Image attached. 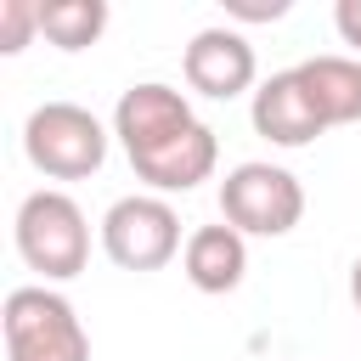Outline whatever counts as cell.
<instances>
[{
  "label": "cell",
  "mask_w": 361,
  "mask_h": 361,
  "mask_svg": "<svg viewBox=\"0 0 361 361\" xmlns=\"http://www.w3.org/2000/svg\"><path fill=\"white\" fill-rule=\"evenodd\" d=\"M180 73L209 102H231L243 90H259L254 85L259 79V56H254L248 34H237V28H197L186 56H180Z\"/></svg>",
  "instance_id": "8992f818"
},
{
  "label": "cell",
  "mask_w": 361,
  "mask_h": 361,
  "mask_svg": "<svg viewBox=\"0 0 361 361\" xmlns=\"http://www.w3.org/2000/svg\"><path fill=\"white\" fill-rule=\"evenodd\" d=\"M226 17L231 23H276V17H288V0H226Z\"/></svg>",
  "instance_id": "5bb4252c"
},
{
  "label": "cell",
  "mask_w": 361,
  "mask_h": 361,
  "mask_svg": "<svg viewBox=\"0 0 361 361\" xmlns=\"http://www.w3.org/2000/svg\"><path fill=\"white\" fill-rule=\"evenodd\" d=\"M11 237H17V254L28 271H39L45 282H73L85 265H90V226H85V209L56 192V186H39L17 203V220H11Z\"/></svg>",
  "instance_id": "6da1fadb"
},
{
  "label": "cell",
  "mask_w": 361,
  "mask_h": 361,
  "mask_svg": "<svg viewBox=\"0 0 361 361\" xmlns=\"http://www.w3.org/2000/svg\"><path fill=\"white\" fill-rule=\"evenodd\" d=\"M39 34V0H0V51L17 56Z\"/></svg>",
  "instance_id": "4fadbf2b"
},
{
  "label": "cell",
  "mask_w": 361,
  "mask_h": 361,
  "mask_svg": "<svg viewBox=\"0 0 361 361\" xmlns=\"http://www.w3.org/2000/svg\"><path fill=\"white\" fill-rule=\"evenodd\" d=\"M220 220L243 237H288L305 220V186L293 169L248 158L220 180Z\"/></svg>",
  "instance_id": "277c9868"
},
{
  "label": "cell",
  "mask_w": 361,
  "mask_h": 361,
  "mask_svg": "<svg viewBox=\"0 0 361 361\" xmlns=\"http://www.w3.org/2000/svg\"><path fill=\"white\" fill-rule=\"evenodd\" d=\"M333 28H338V39L355 45V56H361V0H338V6H333Z\"/></svg>",
  "instance_id": "9a60e30c"
},
{
  "label": "cell",
  "mask_w": 361,
  "mask_h": 361,
  "mask_svg": "<svg viewBox=\"0 0 361 361\" xmlns=\"http://www.w3.org/2000/svg\"><path fill=\"white\" fill-rule=\"evenodd\" d=\"M350 299H355V310H361V259L350 265Z\"/></svg>",
  "instance_id": "2e32d148"
},
{
  "label": "cell",
  "mask_w": 361,
  "mask_h": 361,
  "mask_svg": "<svg viewBox=\"0 0 361 361\" xmlns=\"http://www.w3.org/2000/svg\"><path fill=\"white\" fill-rule=\"evenodd\" d=\"M0 327H6V361H90V333L51 282L11 288L0 305Z\"/></svg>",
  "instance_id": "7a4b0ae2"
},
{
  "label": "cell",
  "mask_w": 361,
  "mask_h": 361,
  "mask_svg": "<svg viewBox=\"0 0 361 361\" xmlns=\"http://www.w3.org/2000/svg\"><path fill=\"white\" fill-rule=\"evenodd\" d=\"M180 248V214L158 192H130L102 214V254L118 271H164Z\"/></svg>",
  "instance_id": "5b68a950"
},
{
  "label": "cell",
  "mask_w": 361,
  "mask_h": 361,
  "mask_svg": "<svg viewBox=\"0 0 361 361\" xmlns=\"http://www.w3.org/2000/svg\"><path fill=\"white\" fill-rule=\"evenodd\" d=\"M107 124L79 102H39L23 124V152L45 180H90L107 164Z\"/></svg>",
  "instance_id": "3957f363"
},
{
  "label": "cell",
  "mask_w": 361,
  "mask_h": 361,
  "mask_svg": "<svg viewBox=\"0 0 361 361\" xmlns=\"http://www.w3.org/2000/svg\"><path fill=\"white\" fill-rule=\"evenodd\" d=\"M214 164H220V141H214V130L203 118L186 124L180 135H169V141H158V147H147V152L130 158L135 180H147L152 192H192V186H203L214 175Z\"/></svg>",
  "instance_id": "9c48e42d"
},
{
  "label": "cell",
  "mask_w": 361,
  "mask_h": 361,
  "mask_svg": "<svg viewBox=\"0 0 361 361\" xmlns=\"http://www.w3.org/2000/svg\"><path fill=\"white\" fill-rule=\"evenodd\" d=\"M299 79H305L310 102L322 107L327 130L361 124V56H310V62H299Z\"/></svg>",
  "instance_id": "8fae6325"
},
{
  "label": "cell",
  "mask_w": 361,
  "mask_h": 361,
  "mask_svg": "<svg viewBox=\"0 0 361 361\" xmlns=\"http://www.w3.org/2000/svg\"><path fill=\"white\" fill-rule=\"evenodd\" d=\"M180 271L197 293H231L248 276V237L237 226H197L180 248Z\"/></svg>",
  "instance_id": "30bf717a"
},
{
  "label": "cell",
  "mask_w": 361,
  "mask_h": 361,
  "mask_svg": "<svg viewBox=\"0 0 361 361\" xmlns=\"http://www.w3.org/2000/svg\"><path fill=\"white\" fill-rule=\"evenodd\" d=\"M39 34L56 51H85L107 34V0H51L39 6Z\"/></svg>",
  "instance_id": "7c38bea8"
},
{
  "label": "cell",
  "mask_w": 361,
  "mask_h": 361,
  "mask_svg": "<svg viewBox=\"0 0 361 361\" xmlns=\"http://www.w3.org/2000/svg\"><path fill=\"white\" fill-rule=\"evenodd\" d=\"M248 118H254V135H265L271 147H288V152H293V147H310V141L327 130V118H322V107L310 102L299 68H282V73L259 79V90H254V102H248Z\"/></svg>",
  "instance_id": "ba28073f"
},
{
  "label": "cell",
  "mask_w": 361,
  "mask_h": 361,
  "mask_svg": "<svg viewBox=\"0 0 361 361\" xmlns=\"http://www.w3.org/2000/svg\"><path fill=\"white\" fill-rule=\"evenodd\" d=\"M186 124H197V113H192V102H186L175 85H164V79L130 85V90L118 96V107H113V135H118L124 158H135V152L180 135Z\"/></svg>",
  "instance_id": "52a82bcc"
}]
</instances>
